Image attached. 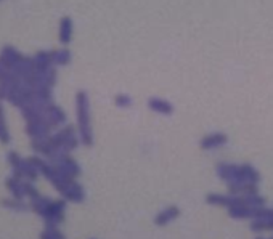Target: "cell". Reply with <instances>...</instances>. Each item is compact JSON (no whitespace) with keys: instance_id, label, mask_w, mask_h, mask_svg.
Here are the masks:
<instances>
[{"instance_id":"7a4b0ae2","label":"cell","mask_w":273,"mask_h":239,"mask_svg":"<svg viewBox=\"0 0 273 239\" xmlns=\"http://www.w3.org/2000/svg\"><path fill=\"white\" fill-rule=\"evenodd\" d=\"M148 106L151 111H156V112H161V114H172L174 108L171 103H167L164 100H159V98H150L148 100Z\"/></svg>"},{"instance_id":"52a82bcc","label":"cell","mask_w":273,"mask_h":239,"mask_svg":"<svg viewBox=\"0 0 273 239\" xmlns=\"http://www.w3.org/2000/svg\"><path fill=\"white\" fill-rule=\"evenodd\" d=\"M116 103H118V106H121V108H127V106L132 105V98L127 97V95H119L116 98Z\"/></svg>"},{"instance_id":"5b68a950","label":"cell","mask_w":273,"mask_h":239,"mask_svg":"<svg viewBox=\"0 0 273 239\" xmlns=\"http://www.w3.org/2000/svg\"><path fill=\"white\" fill-rule=\"evenodd\" d=\"M241 170H243V176H244V182H249V183H257L260 180L259 176V172L253 167V165H241Z\"/></svg>"},{"instance_id":"8992f818","label":"cell","mask_w":273,"mask_h":239,"mask_svg":"<svg viewBox=\"0 0 273 239\" xmlns=\"http://www.w3.org/2000/svg\"><path fill=\"white\" fill-rule=\"evenodd\" d=\"M244 201H246V204L249 207H262V205H265V199H264V197L257 196V194H246Z\"/></svg>"},{"instance_id":"6da1fadb","label":"cell","mask_w":273,"mask_h":239,"mask_svg":"<svg viewBox=\"0 0 273 239\" xmlns=\"http://www.w3.org/2000/svg\"><path fill=\"white\" fill-rule=\"evenodd\" d=\"M228 141L227 135L224 133H214V135H209V137H204L201 140V148L203 150H214L225 144Z\"/></svg>"},{"instance_id":"3957f363","label":"cell","mask_w":273,"mask_h":239,"mask_svg":"<svg viewBox=\"0 0 273 239\" xmlns=\"http://www.w3.org/2000/svg\"><path fill=\"white\" fill-rule=\"evenodd\" d=\"M178 214H180V211H178V207H169V209H166L162 214H159L156 217V223L159 225V226H162V225H166V223H169V222H172V220H175V218L178 217Z\"/></svg>"},{"instance_id":"277c9868","label":"cell","mask_w":273,"mask_h":239,"mask_svg":"<svg viewBox=\"0 0 273 239\" xmlns=\"http://www.w3.org/2000/svg\"><path fill=\"white\" fill-rule=\"evenodd\" d=\"M206 201L209 204H214V205H225L230 207L233 202V196H220V194H209L206 197Z\"/></svg>"}]
</instances>
